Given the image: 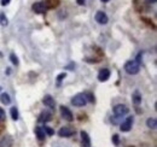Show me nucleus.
I'll return each instance as SVG.
<instances>
[{
	"label": "nucleus",
	"mask_w": 157,
	"mask_h": 147,
	"mask_svg": "<svg viewBox=\"0 0 157 147\" xmlns=\"http://www.w3.org/2000/svg\"><path fill=\"white\" fill-rule=\"evenodd\" d=\"M146 126H147L150 129H156V127H157L156 118H154V117L147 118V121H146Z\"/></svg>",
	"instance_id": "nucleus-17"
},
{
	"label": "nucleus",
	"mask_w": 157,
	"mask_h": 147,
	"mask_svg": "<svg viewBox=\"0 0 157 147\" xmlns=\"http://www.w3.org/2000/svg\"><path fill=\"white\" fill-rule=\"evenodd\" d=\"M0 55H1V53H0Z\"/></svg>",
	"instance_id": "nucleus-31"
},
{
	"label": "nucleus",
	"mask_w": 157,
	"mask_h": 147,
	"mask_svg": "<svg viewBox=\"0 0 157 147\" xmlns=\"http://www.w3.org/2000/svg\"><path fill=\"white\" fill-rule=\"evenodd\" d=\"M96 21L98 22L99 24H106L108 22H109V17H108V15L105 13V12H103V11H98L97 13H96Z\"/></svg>",
	"instance_id": "nucleus-7"
},
{
	"label": "nucleus",
	"mask_w": 157,
	"mask_h": 147,
	"mask_svg": "<svg viewBox=\"0 0 157 147\" xmlns=\"http://www.w3.org/2000/svg\"><path fill=\"white\" fill-rule=\"evenodd\" d=\"M0 4L1 6H7L10 4V0H0Z\"/></svg>",
	"instance_id": "nucleus-27"
},
{
	"label": "nucleus",
	"mask_w": 157,
	"mask_h": 147,
	"mask_svg": "<svg viewBox=\"0 0 157 147\" xmlns=\"http://www.w3.org/2000/svg\"><path fill=\"white\" fill-rule=\"evenodd\" d=\"M10 113H11V117H12V119H15V121H17L18 119V110H17V107L16 106H12L11 107V110H10Z\"/></svg>",
	"instance_id": "nucleus-19"
},
{
	"label": "nucleus",
	"mask_w": 157,
	"mask_h": 147,
	"mask_svg": "<svg viewBox=\"0 0 157 147\" xmlns=\"http://www.w3.org/2000/svg\"><path fill=\"white\" fill-rule=\"evenodd\" d=\"M81 135V141H82V147H91V139H90V135L86 133V131H81L80 133Z\"/></svg>",
	"instance_id": "nucleus-10"
},
{
	"label": "nucleus",
	"mask_w": 157,
	"mask_h": 147,
	"mask_svg": "<svg viewBox=\"0 0 157 147\" xmlns=\"http://www.w3.org/2000/svg\"><path fill=\"white\" fill-rule=\"evenodd\" d=\"M132 99H133V103H134V105H139L140 103H141V94L139 93V91H136V92L133 93V95H132Z\"/></svg>",
	"instance_id": "nucleus-16"
},
{
	"label": "nucleus",
	"mask_w": 157,
	"mask_h": 147,
	"mask_svg": "<svg viewBox=\"0 0 157 147\" xmlns=\"http://www.w3.org/2000/svg\"><path fill=\"white\" fill-rule=\"evenodd\" d=\"M147 1H149L150 4H155V2H156V0H147Z\"/></svg>",
	"instance_id": "nucleus-29"
},
{
	"label": "nucleus",
	"mask_w": 157,
	"mask_h": 147,
	"mask_svg": "<svg viewBox=\"0 0 157 147\" xmlns=\"http://www.w3.org/2000/svg\"><path fill=\"white\" fill-rule=\"evenodd\" d=\"M32 9H33V11L36 12V13H45V12L47 11V7H46V5H45V1H38V2L33 4Z\"/></svg>",
	"instance_id": "nucleus-5"
},
{
	"label": "nucleus",
	"mask_w": 157,
	"mask_h": 147,
	"mask_svg": "<svg viewBox=\"0 0 157 147\" xmlns=\"http://www.w3.org/2000/svg\"><path fill=\"white\" fill-rule=\"evenodd\" d=\"M60 115L62 117L65 119V121H73L74 119V116H73V112L70 111V109H68L67 106H60Z\"/></svg>",
	"instance_id": "nucleus-6"
},
{
	"label": "nucleus",
	"mask_w": 157,
	"mask_h": 147,
	"mask_svg": "<svg viewBox=\"0 0 157 147\" xmlns=\"http://www.w3.org/2000/svg\"><path fill=\"white\" fill-rule=\"evenodd\" d=\"M51 118H52V115H51L48 111H44V112H41V113H40L38 121L41 122V123H46V122L51 121Z\"/></svg>",
	"instance_id": "nucleus-12"
},
{
	"label": "nucleus",
	"mask_w": 157,
	"mask_h": 147,
	"mask_svg": "<svg viewBox=\"0 0 157 147\" xmlns=\"http://www.w3.org/2000/svg\"><path fill=\"white\" fill-rule=\"evenodd\" d=\"M71 104L74 105V106H85L86 104H87V99H86V95L85 94H82V93H78L76 95H74L73 96V99H71Z\"/></svg>",
	"instance_id": "nucleus-2"
},
{
	"label": "nucleus",
	"mask_w": 157,
	"mask_h": 147,
	"mask_svg": "<svg viewBox=\"0 0 157 147\" xmlns=\"http://www.w3.org/2000/svg\"><path fill=\"white\" fill-rule=\"evenodd\" d=\"M76 1H78V5H83L86 0H76Z\"/></svg>",
	"instance_id": "nucleus-28"
},
{
	"label": "nucleus",
	"mask_w": 157,
	"mask_h": 147,
	"mask_svg": "<svg viewBox=\"0 0 157 147\" xmlns=\"http://www.w3.org/2000/svg\"><path fill=\"white\" fill-rule=\"evenodd\" d=\"M44 131H45V134H47V135H53L55 134V131L52 130V129L50 128V127H44Z\"/></svg>",
	"instance_id": "nucleus-22"
},
{
	"label": "nucleus",
	"mask_w": 157,
	"mask_h": 147,
	"mask_svg": "<svg viewBox=\"0 0 157 147\" xmlns=\"http://www.w3.org/2000/svg\"><path fill=\"white\" fill-rule=\"evenodd\" d=\"M65 77H67V74L65 73L59 74L58 76H57V81H58V82H62V81H63V78H65Z\"/></svg>",
	"instance_id": "nucleus-24"
},
{
	"label": "nucleus",
	"mask_w": 157,
	"mask_h": 147,
	"mask_svg": "<svg viewBox=\"0 0 157 147\" xmlns=\"http://www.w3.org/2000/svg\"><path fill=\"white\" fill-rule=\"evenodd\" d=\"M5 117H6V115H5V111H4L2 109H1V107H0V122L5 121Z\"/></svg>",
	"instance_id": "nucleus-25"
},
{
	"label": "nucleus",
	"mask_w": 157,
	"mask_h": 147,
	"mask_svg": "<svg viewBox=\"0 0 157 147\" xmlns=\"http://www.w3.org/2000/svg\"><path fill=\"white\" fill-rule=\"evenodd\" d=\"M35 135H36V138L39 140H45V138H46V134L44 131V128H41V127H36L35 128Z\"/></svg>",
	"instance_id": "nucleus-14"
},
{
	"label": "nucleus",
	"mask_w": 157,
	"mask_h": 147,
	"mask_svg": "<svg viewBox=\"0 0 157 147\" xmlns=\"http://www.w3.org/2000/svg\"><path fill=\"white\" fill-rule=\"evenodd\" d=\"M124 70L129 75H136L140 70V64L138 63L137 60H129V62H127L124 64Z\"/></svg>",
	"instance_id": "nucleus-1"
},
{
	"label": "nucleus",
	"mask_w": 157,
	"mask_h": 147,
	"mask_svg": "<svg viewBox=\"0 0 157 147\" xmlns=\"http://www.w3.org/2000/svg\"><path fill=\"white\" fill-rule=\"evenodd\" d=\"M113 141H114V144L117 146L118 142H120V141H118V135H114V136H113Z\"/></svg>",
	"instance_id": "nucleus-26"
},
{
	"label": "nucleus",
	"mask_w": 157,
	"mask_h": 147,
	"mask_svg": "<svg viewBox=\"0 0 157 147\" xmlns=\"http://www.w3.org/2000/svg\"><path fill=\"white\" fill-rule=\"evenodd\" d=\"M0 101L4 104V105H10L11 104V99H10V95L7 93H2L0 95Z\"/></svg>",
	"instance_id": "nucleus-15"
},
{
	"label": "nucleus",
	"mask_w": 157,
	"mask_h": 147,
	"mask_svg": "<svg viewBox=\"0 0 157 147\" xmlns=\"http://www.w3.org/2000/svg\"><path fill=\"white\" fill-rule=\"evenodd\" d=\"M86 95V99H87V101H91V103H94V96L91 94V93H86L85 94Z\"/></svg>",
	"instance_id": "nucleus-23"
},
{
	"label": "nucleus",
	"mask_w": 157,
	"mask_h": 147,
	"mask_svg": "<svg viewBox=\"0 0 157 147\" xmlns=\"http://www.w3.org/2000/svg\"><path fill=\"white\" fill-rule=\"evenodd\" d=\"M12 142H13V140H12L11 136H4L0 140V147H11Z\"/></svg>",
	"instance_id": "nucleus-13"
},
{
	"label": "nucleus",
	"mask_w": 157,
	"mask_h": 147,
	"mask_svg": "<svg viewBox=\"0 0 157 147\" xmlns=\"http://www.w3.org/2000/svg\"><path fill=\"white\" fill-rule=\"evenodd\" d=\"M73 134H74V130L70 128V127H62L58 131V135L60 138H69Z\"/></svg>",
	"instance_id": "nucleus-9"
},
{
	"label": "nucleus",
	"mask_w": 157,
	"mask_h": 147,
	"mask_svg": "<svg viewBox=\"0 0 157 147\" xmlns=\"http://www.w3.org/2000/svg\"><path fill=\"white\" fill-rule=\"evenodd\" d=\"M110 77V70L109 69H101L98 74V80L100 82H105L108 81Z\"/></svg>",
	"instance_id": "nucleus-11"
},
{
	"label": "nucleus",
	"mask_w": 157,
	"mask_h": 147,
	"mask_svg": "<svg viewBox=\"0 0 157 147\" xmlns=\"http://www.w3.org/2000/svg\"><path fill=\"white\" fill-rule=\"evenodd\" d=\"M59 4V0H46L45 1V5L47 9H53L56 6H58Z\"/></svg>",
	"instance_id": "nucleus-18"
},
{
	"label": "nucleus",
	"mask_w": 157,
	"mask_h": 147,
	"mask_svg": "<svg viewBox=\"0 0 157 147\" xmlns=\"http://www.w3.org/2000/svg\"><path fill=\"white\" fill-rule=\"evenodd\" d=\"M109 0H101V2H108Z\"/></svg>",
	"instance_id": "nucleus-30"
},
{
	"label": "nucleus",
	"mask_w": 157,
	"mask_h": 147,
	"mask_svg": "<svg viewBox=\"0 0 157 147\" xmlns=\"http://www.w3.org/2000/svg\"><path fill=\"white\" fill-rule=\"evenodd\" d=\"M133 121H134V119H133L132 116L127 117V118L121 123V126H120V127H121V128H120L121 131H124V133H126V131H129V130L132 129V126H133Z\"/></svg>",
	"instance_id": "nucleus-4"
},
{
	"label": "nucleus",
	"mask_w": 157,
	"mask_h": 147,
	"mask_svg": "<svg viewBox=\"0 0 157 147\" xmlns=\"http://www.w3.org/2000/svg\"><path fill=\"white\" fill-rule=\"evenodd\" d=\"M128 111H129V109H128L126 105L118 104V105H116V106L114 107V115L120 117V118H122L123 116H126V115L128 113Z\"/></svg>",
	"instance_id": "nucleus-3"
},
{
	"label": "nucleus",
	"mask_w": 157,
	"mask_h": 147,
	"mask_svg": "<svg viewBox=\"0 0 157 147\" xmlns=\"http://www.w3.org/2000/svg\"><path fill=\"white\" fill-rule=\"evenodd\" d=\"M10 59H11V62H12L13 65H18V58L15 55V53H11L10 55Z\"/></svg>",
	"instance_id": "nucleus-21"
},
{
	"label": "nucleus",
	"mask_w": 157,
	"mask_h": 147,
	"mask_svg": "<svg viewBox=\"0 0 157 147\" xmlns=\"http://www.w3.org/2000/svg\"><path fill=\"white\" fill-rule=\"evenodd\" d=\"M42 103H44L45 106H47V107H50V109H55V106H56V101H55V99H53L50 94H47V95L44 96Z\"/></svg>",
	"instance_id": "nucleus-8"
},
{
	"label": "nucleus",
	"mask_w": 157,
	"mask_h": 147,
	"mask_svg": "<svg viewBox=\"0 0 157 147\" xmlns=\"http://www.w3.org/2000/svg\"><path fill=\"white\" fill-rule=\"evenodd\" d=\"M0 23H1V25H7V23H9V22H7V18H6V16H5L2 12L0 13Z\"/></svg>",
	"instance_id": "nucleus-20"
}]
</instances>
